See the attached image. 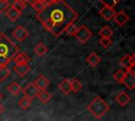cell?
<instances>
[{
  "label": "cell",
  "mask_w": 135,
  "mask_h": 121,
  "mask_svg": "<svg viewBox=\"0 0 135 121\" xmlns=\"http://www.w3.org/2000/svg\"><path fill=\"white\" fill-rule=\"evenodd\" d=\"M34 52L37 56H44L46 53H47V47L42 43V42H39L35 48H34Z\"/></svg>",
  "instance_id": "20"
},
{
  "label": "cell",
  "mask_w": 135,
  "mask_h": 121,
  "mask_svg": "<svg viewBox=\"0 0 135 121\" xmlns=\"http://www.w3.org/2000/svg\"><path fill=\"white\" fill-rule=\"evenodd\" d=\"M36 18L47 32L58 37L69 24L75 22L78 15L64 0H60L52 2L37 12Z\"/></svg>",
  "instance_id": "1"
},
{
  "label": "cell",
  "mask_w": 135,
  "mask_h": 121,
  "mask_svg": "<svg viewBox=\"0 0 135 121\" xmlns=\"http://www.w3.org/2000/svg\"><path fill=\"white\" fill-rule=\"evenodd\" d=\"M122 83L127 88H130V89L134 88L135 87V75L130 73V72L124 73V77L122 79Z\"/></svg>",
  "instance_id": "8"
},
{
  "label": "cell",
  "mask_w": 135,
  "mask_h": 121,
  "mask_svg": "<svg viewBox=\"0 0 135 121\" xmlns=\"http://www.w3.org/2000/svg\"><path fill=\"white\" fill-rule=\"evenodd\" d=\"M133 63H135V58H134L133 56H131V55H127V56H124V57H122V58L120 59V64H121L123 67H126L127 69H128Z\"/></svg>",
  "instance_id": "17"
},
{
  "label": "cell",
  "mask_w": 135,
  "mask_h": 121,
  "mask_svg": "<svg viewBox=\"0 0 135 121\" xmlns=\"http://www.w3.org/2000/svg\"><path fill=\"white\" fill-rule=\"evenodd\" d=\"M112 34H113V32H112L111 27L108 26V25H104V26L99 31V35H100L101 37H111Z\"/></svg>",
  "instance_id": "24"
},
{
  "label": "cell",
  "mask_w": 135,
  "mask_h": 121,
  "mask_svg": "<svg viewBox=\"0 0 135 121\" xmlns=\"http://www.w3.org/2000/svg\"><path fill=\"white\" fill-rule=\"evenodd\" d=\"M4 1H8V0H4Z\"/></svg>",
  "instance_id": "37"
},
{
  "label": "cell",
  "mask_w": 135,
  "mask_h": 121,
  "mask_svg": "<svg viewBox=\"0 0 135 121\" xmlns=\"http://www.w3.org/2000/svg\"><path fill=\"white\" fill-rule=\"evenodd\" d=\"M26 2H27L26 0H14L12 6L15 7L16 9H18L19 12H22L26 5Z\"/></svg>",
  "instance_id": "22"
},
{
  "label": "cell",
  "mask_w": 135,
  "mask_h": 121,
  "mask_svg": "<svg viewBox=\"0 0 135 121\" xmlns=\"http://www.w3.org/2000/svg\"><path fill=\"white\" fill-rule=\"evenodd\" d=\"M100 2L103 3V5H108V6H111V7H114L118 4L119 1L121 0H99Z\"/></svg>",
  "instance_id": "29"
},
{
  "label": "cell",
  "mask_w": 135,
  "mask_h": 121,
  "mask_svg": "<svg viewBox=\"0 0 135 121\" xmlns=\"http://www.w3.org/2000/svg\"><path fill=\"white\" fill-rule=\"evenodd\" d=\"M77 26L74 24V22L73 23H71V24H69L68 26H66V28L64 29V32H66V34L68 35H71V36H73V35H75V33H76V31H77Z\"/></svg>",
  "instance_id": "28"
},
{
  "label": "cell",
  "mask_w": 135,
  "mask_h": 121,
  "mask_svg": "<svg viewBox=\"0 0 135 121\" xmlns=\"http://www.w3.org/2000/svg\"><path fill=\"white\" fill-rule=\"evenodd\" d=\"M113 20L115 21L116 24H118L119 26H122L129 21V16L123 11H120L118 13H115V15L113 17Z\"/></svg>",
  "instance_id": "9"
},
{
  "label": "cell",
  "mask_w": 135,
  "mask_h": 121,
  "mask_svg": "<svg viewBox=\"0 0 135 121\" xmlns=\"http://www.w3.org/2000/svg\"><path fill=\"white\" fill-rule=\"evenodd\" d=\"M115 13L116 12L114 11V7H111V6H108V5H104L103 8H101L100 12H99V14L101 15V17L104 18L108 21H110V20L113 19Z\"/></svg>",
  "instance_id": "10"
},
{
  "label": "cell",
  "mask_w": 135,
  "mask_h": 121,
  "mask_svg": "<svg viewBox=\"0 0 135 121\" xmlns=\"http://www.w3.org/2000/svg\"><path fill=\"white\" fill-rule=\"evenodd\" d=\"M123 77H124V72L121 70V69H118V70L113 75L114 80L117 81V82H119V83H122V79H123Z\"/></svg>",
  "instance_id": "27"
},
{
  "label": "cell",
  "mask_w": 135,
  "mask_h": 121,
  "mask_svg": "<svg viewBox=\"0 0 135 121\" xmlns=\"http://www.w3.org/2000/svg\"><path fill=\"white\" fill-rule=\"evenodd\" d=\"M13 37L15 38L16 41L18 42H23L27 37H28V32L26 31L25 27L21 26V25H18L12 33Z\"/></svg>",
  "instance_id": "5"
},
{
  "label": "cell",
  "mask_w": 135,
  "mask_h": 121,
  "mask_svg": "<svg viewBox=\"0 0 135 121\" xmlns=\"http://www.w3.org/2000/svg\"><path fill=\"white\" fill-rule=\"evenodd\" d=\"M14 70L18 76L24 77L25 75L28 74V72L31 70V67L27 63H16V65L14 66Z\"/></svg>",
  "instance_id": "7"
},
{
  "label": "cell",
  "mask_w": 135,
  "mask_h": 121,
  "mask_svg": "<svg viewBox=\"0 0 135 121\" xmlns=\"http://www.w3.org/2000/svg\"><path fill=\"white\" fill-rule=\"evenodd\" d=\"M28 1H30V2H31V1H37V0H28Z\"/></svg>",
  "instance_id": "35"
},
{
  "label": "cell",
  "mask_w": 135,
  "mask_h": 121,
  "mask_svg": "<svg viewBox=\"0 0 135 121\" xmlns=\"http://www.w3.org/2000/svg\"><path fill=\"white\" fill-rule=\"evenodd\" d=\"M133 57H134V58H135V54H134V56H133Z\"/></svg>",
  "instance_id": "36"
},
{
  "label": "cell",
  "mask_w": 135,
  "mask_h": 121,
  "mask_svg": "<svg viewBox=\"0 0 135 121\" xmlns=\"http://www.w3.org/2000/svg\"><path fill=\"white\" fill-rule=\"evenodd\" d=\"M2 98H3V95L0 93V102H1V100H2Z\"/></svg>",
  "instance_id": "33"
},
{
  "label": "cell",
  "mask_w": 135,
  "mask_h": 121,
  "mask_svg": "<svg viewBox=\"0 0 135 121\" xmlns=\"http://www.w3.org/2000/svg\"><path fill=\"white\" fill-rule=\"evenodd\" d=\"M110 106L109 104L101 98V97H96L95 99H93V101L88 105V109L89 112L94 115L97 119L101 118L108 110H109Z\"/></svg>",
  "instance_id": "3"
},
{
  "label": "cell",
  "mask_w": 135,
  "mask_h": 121,
  "mask_svg": "<svg viewBox=\"0 0 135 121\" xmlns=\"http://www.w3.org/2000/svg\"><path fill=\"white\" fill-rule=\"evenodd\" d=\"M70 82H71V88H72V92L77 93V92H79V90L81 89L82 84H81V82H80L79 80H77V79H72V80H70Z\"/></svg>",
  "instance_id": "23"
},
{
  "label": "cell",
  "mask_w": 135,
  "mask_h": 121,
  "mask_svg": "<svg viewBox=\"0 0 135 121\" xmlns=\"http://www.w3.org/2000/svg\"><path fill=\"white\" fill-rule=\"evenodd\" d=\"M18 104H19V106H20L21 108H23V109H27V108L32 105V99L25 96V97H23L22 99L19 100Z\"/></svg>",
  "instance_id": "21"
},
{
  "label": "cell",
  "mask_w": 135,
  "mask_h": 121,
  "mask_svg": "<svg viewBox=\"0 0 135 121\" xmlns=\"http://www.w3.org/2000/svg\"><path fill=\"white\" fill-rule=\"evenodd\" d=\"M37 98L39 99V101H40L41 103H47V102L51 100L52 95H51L45 88H42V89H39V90H38Z\"/></svg>",
  "instance_id": "14"
},
{
  "label": "cell",
  "mask_w": 135,
  "mask_h": 121,
  "mask_svg": "<svg viewBox=\"0 0 135 121\" xmlns=\"http://www.w3.org/2000/svg\"><path fill=\"white\" fill-rule=\"evenodd\" d=\"M6 89L13 95V96H17L22 89H21V86L17 83V82H12L9 85H7Z\"/></svg>",
  "instance_id": "19"
},
{
  "label": "cell",
  "mask_w": 135,
  "mask_h": 121,
  "mask_svg": "<svg viewBox=\"0 0 135 121\" xmlns=\"http://www.w3.org/2000/svg\"><path fill=\"white\" fill-rule=\"evenodd\" d=\"M128 72H130V73H132V74L135 75V63H133V64L128 68Z\"/></svg>",
  "instance_id": "31"
},
{
  "label": "cell",
  "mask_w": 135,
  "mask_h": 121,
  "mask_svg": "<svg viewBox=\"0 0 135 121\" xmlns=\"http://www.w3.org/2000/svg\"><path fill=\"white\" fill-rule=\"evenodd\" d=\"M5 15H6V17L12 21V22H15L19 17H20V15H21V12H19L18 9H16L15 7H13L12 5L5 11Z\"/></svg>",
  "instance_id": "12"
},
{
  "label": "cell",
  "mask_w": 135,
  "mask_h": 121,
  "mask_svg": "<svg viewBox=\"0 0 135 121\" xmlns=\"http://www.w3.org/2000/svg\"><path fill=\"white\" fill-rule=\"evenodd\" d=\"M16 63H27V62H30V57L25 54V53H23V52H18L17 54H16V56L14 57V59H13Z\"/></svg>",
  "instance_id": "15"
},
{
  "label": "cell",
  "mask_w": 135,
  "mask_h": 121,
  "mask_svg": "<svg viewBox=\"0 0 135 121\" xmlns=\"http://www.w3.org/2000/svg\"><path fill=\"white\" fill-rule=\"evenodd\" d=\"M3 112H4V106H3V105L0 103V115H1Z\"/></svg>",
  "instance_id": "32"
},
{
  "label": "cell",
  "mask_w": 135,
  "mask_h": 121,
  "mask_svg": "<svg viewBox=\"0 0 135 121\" xmlns=\"http://www.w3.org/2000/svg\"><path fill=\"white\" fill-rule=\"evenodd\" d=\"M11 6V4L8 3V1H4V0H0V14L5 13V11Z\"/></svg>",
  "instance_id": "30"
},
{
  "label": "cell",
  "mask_w": 135,
  "mask_h": 121,
  "mask_svg": "<svg viewBox=\"0 0 135 121\" xmlns=\"http://www.w3.org/2000/svg\"><path fill=\"white\" fill-rule=\"evenodd\" d=\"M39 89H42V88H46V86L50 84V80L44 76V75H39L33 82Z\"/></svg>",
  "instance_id": "11"
},
{
  "label": "cell",
  "mask_w": 135,
  "mask_h": 121,
  "mask_svg": "<svg viewBox=\"0 0 135 121\" xmlns=\"http://www.w3.org/2000/svg\"><path fill=\"white\" fill-rule=\"evenodd\" d=\"M76 39L80 42V43H86L91 38H92V32L84 25H81L80 27L77 28L75 35Z\"/></svg>",
  "instance_id": "4"
},
{
  "label": "cell",
  "mask_w": 135,
  "mask_h": 121,
  "mask_svg": "<svg viewBox=\"0 0 135 121\" xmlns=\"http://www.w3.org/2000/svg\"><path fill=\"white\" fill-rule=\"evenodd\" d=\"M86 62H88L91 66L95 67V66L98 65V63L100 62V57H99L96 53H91V54L88 56V58H86Z\"/></svg>",
  "instance_id": "18"
},
{
  "label": "cell",
  "mask_w": 135,
  "mask_h": 121,
  "mask_svg": "<svg viewBox=\"0 0 135 121\" xmlns=\"http://www.w3.org/2000/svg\"><path fill=\"white\" fill-rule=\"evenodd\" d=\"M38 90H39V88H38L34 83H28V84L22 89V93L24 94V96H26V97H28V98H31V99L33 100L34 98L37 97Z\"/></svg>",
  "instance_id": "6"
},
{
  "label": "cell",
  "mask_w": 135,
  "mask_h": 121,
  "mask_svg": "<svg viewBox=\"0 0 135 121\" xmlns=\"http://www.w3.org/2000/svg\"><path fill=\"white\" fill-rule=\"evenodd\" d=\"M115 100H116V102H117L120 106H124V105H127V104L130 102L131 97H130L126 92H120V93L117 94Z\"/></svg>",
  "instance_id": "13"
},
{
  "label": "cell",
  "mask_w": 135,
  "mask_h": 121,
  "mask_svg": "<svg viewBox=\"0 0 135 121\" xmlns=\"http://www.w3.org/2000/svg\"><path fill=\"white\" fill-rule=\"evenodd\" d=\"M9 73L7 66H0V81H4L9 76Z\"/></svg>",
  "instance_id": "25"
},
{
  "label": "cell",
  "mask_w": 135,
  "mask_h": 121,
  "mask_svg": "<svg viewBox=\"0 0 135 121\" xmlns=\"http://www.w3.org/2000/svg\"><path fill=\"white\" fill-rule=\"evenodd\" d=\"M56 1H60V0H53V2H56Z\"/></svg>",
  "instance_id": "34"
},
{
  "label": "cell",
  "mask_w": 135,
  "mask_h": 121,
  "mask_svg": "<svg viewBox=\"0 0 135 121\" xmlns=\"http://www.w3.org/2000/svg\"><path fill=\"white\" fill-rule=\"evenodd\" d=\"M58 88H59L63 94H65V95L70 94V93L72 92V88H71V82H70V80H69V79H64L61 83H59Z\"/></svg>",
  "instance_id": "16"
},
{
  "label": "cell",
  "mask_w": 135,
  "mask_h": 121,
  "mask_svg": "<svg viewBox=\"0 0 135 121\" xmlns=\"http://www.w3.org/2000/svg\"><path fill=\"white\" fill-rule=\"evenodd\" d=\"M99 44L104 47V48H108L111 44H112V41L110 39V37H101V39L99 40Z\"/></svg>",
  "instance_id": "26"
},
{
  "label": "cell",
  "mask_w": 135,
  "mask_h": 121,
  "mask_svg": "<svg viewBox=\"0 0 135 121\" xmlns=\"http://www.w3.org/2000/svg\"><path fill=\"white\" fill-rule=\"evenodd\" d=\"M18 52V46L6 35L0 33V66H7Z\"/></svg>",
  "instance_id": "2"
}]
</instances>
